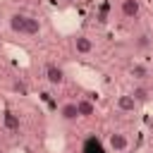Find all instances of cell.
I'll return each instance as SVG.
<instances>
[{"mask_svg": "<svg viewBox=\"0 0 153 153\" xmlns=\"http://www.w3.org/2000/svg\"><path fill=\"white\" fill-rule=\"evenodd\" d=\"M10 29L17 33V36H26V38H33L41 33V19L33 17V14H26V12H14L10 14Z\"/></svg>", "mask_w": 153, "mask_h": 153, "instance_id": "cell-1", "label": "cell"}, {"mask_svg": "<svg viewBox=\"0 0 153 153\" xmlns=\"http://www.w3.org/2000/svg\"><path fill=\"white\" fill-rule=\"evenodd\" d=\"M108 146H110L112 153H124V151L129 148V139H127L124 131H110V136H108Z\"/></svg>", "mask_w": 153, "mask_h": 153, "instance_id": "cell-2", "label": "cell"}, {"mask_svg": "<svg viewBox=\"0 0 153 153\" xmlns=\"http://www.w3.org/2000/svg\"><path fill=\"white\" fill-rule=\"evenodd\" d=\"M45 79L53 86H62L65 84V69L60 65H55V62H48L45 65Z\"/></svg>", "mask_w": 153, "mask_h": 153, "instance_id": "cell-3", "label": "cell"}, {"mask_svg": "<svg viewBox=\"0 0 153 153\" xmlns=\"http://www.w3.org/2000/svg\"><path fill=\"white\" fill-rule=\"evenodd\" d=\"M60 120H62V122H76V120H79L76 100H67V103L60 105Z\"/></svg>", "mask_w": 153, "mask_h": 153, "instance_id": "cell-4", "label": "cell"}, {"mask_svg": "<svg viewBox=\"0 0 153 153\" xmlns=\"http://www.w3.org/2000/svg\"><path fill=\"white\" fill-rule=\"evenodd\" d=\"M72 48H74L79 55H88V53H93V41H91L88 36L79 33V36H74V41H72Z\"/></svg>", "mask_w": 153, "mask_h": 153, "instance_id": "cell-5", "label": "cell"}, {"mask_svg": "<svg viewBox=\"0 0 153 153\" xmlns=\"http://www.w3.org/2000/svg\"><path fill=\"white\" fill-rule=\"evenodd\" d=\"M120 12H122V17H127V19H136L139 12H141V2H139V0H122V2H120Z\"/></svg>", "mask_w": 153, "mask_h": 153, "instance_id": "cell-6", "label": "cell"}, {"mask_svg": "<svg viewBox=\"0 0 153 153\" xmlns=\"http://www.w3.org/2000/svg\"><path fill=\"white\" fill-rule=\"evenodd\" d=\"M136 108H139V103H136V98H134L131 93L117 96V110H120V112H134Z\"/></svg>", "mask_w": 153, "mask_h": 153, "instance_id": "cell-7", "label": "cell"}, {"mask_svg": "<svg viewBox=\"0 0 153 153\" xmlns=\"http://www.w3.org/2000/svg\"><path fill=\"white\" fill-rule=\"evenodd\" d=\"M129 76H134L136 81H143V79H148V76H151V72H148V67H146V65L134 62V65L129 67Z\"/></svg>", "mask_w": 153, "mask_h": 153, "instance_id": "cell-8", "label": "cell"}, {"mask_svg": "<svg viewBox=\"0 0 153 153\" xmlns=\"http://www.w3.org/2000/svg\"><path fill=\"white\" fill-rule=\"evenodd\" d=\"M76 108H79V117H91V115H96V105H93V100H88V98H79V100H76Z\"/></svg>", "mask_w": 153, "mask_h": 153, "instance_id": "cell-9", "label": "cell"}, {"mask_svg": "<svg viewBox=\"0 0 153 153\" xmlns=\"http://www.w3.org/2000/svg\"><path fill=\"white\" fill-rule=\"evenodd\" d=\"M129 93L136 98V103H148V100H151V96H153V93H151V88H146V86H134Z\"/></svg>", "mask_w": 153, "mask_h": 153, "instance_id": "cell-10", "label": "cell"}, {"mask_svg": "<svg viewBox=\"0 0 153 153\" xmlns=\"http://www.w3.org/2000/svg\"><path fill=\"white\" fill-rule=\"evenodd\" d=\"M2 122H5V127H7L10 131H17V129H19V117H17V115H14L12 110H7V112H5Z\"/></svg>", "mask_w": 153, "mask_h": 153, "instance_id": "cell-11", "label": "cell"}, {"mask_svg": "<svg viewBox=\"0 0 153 153\" xmlns=\"http://www.w3.org/2000/svg\"><path fill=\"white\" fill-rule=\"evenodd\" d=\"M151 43H153V38H151L148 33H139V36L134 38V48H136V50H146V48H151Z\"/></svg>", "mask_w": 153, "mask_h": 153, "instance_id": "cell-12", "label": "cell"}, {"mask_svg": "<svg viewBox=\"0 0 153 153\" xmlns=\"http://www.w3.org/2000/svg\"><path fill=\"white\" fill-rule=\"evenodd\" d=\"M84 153H105V151H103V146H100L98 139H88L84 143Z\"/></svg>", "mask_w": 153, "mask_h": 153, "instance_id": "cell-13", "label": "cell"}, {"mask_svg": "<svg viewBox=\"0 0 153 153\" xmlns=\"http://www.w3.org/2000/svg\"><path fill=\"white\" fill-rule=\"evenodd\" d=\"M57 2H60V5H62V7H67V5H72V2H74V0H57Z\"/></svg>", "mask_w": 153, "mask_h": 153, "instance_id": "cell-14", "label": "cell"}, {"mask_svg": "<svg viewBox=\"0 0 153 153\" xmlns=\"http://www.w3.org/2000/svg\"><path fill=\"white\" fill-rule=\"evenodd\" d=\"M0 153H2V151H0Z\"/></svg>", "mask_w": 153, "mask_h": 153, "instance_id": "cell-15", "label": "cell"}]
</instances>
